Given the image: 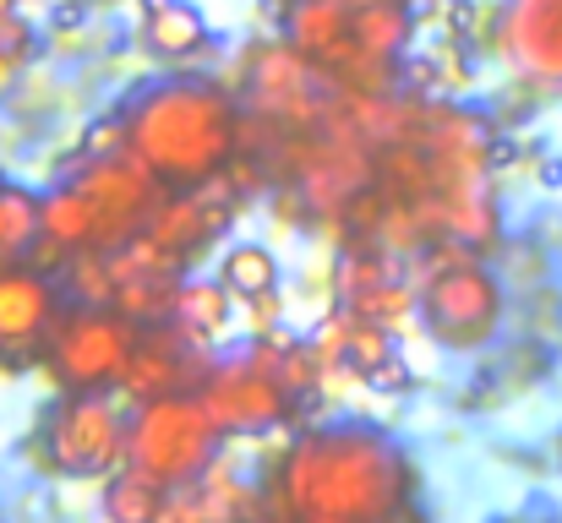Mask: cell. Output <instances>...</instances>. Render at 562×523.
I'll return each mask as SVG.
<instances>
[{
    "label": "cell",
    "mask_w": 562,
    "mask_h": 523,
    "mask_svg": "<svg viewBox=\"0 0 562 523\" xmlns=\"http://www.w3.org/2000/svg\"><path fill=\"white\" fill-rule=\"evenodd\" d=\"M409 497V464L376 425H328L290 447L284 508L306 523H372L398 513Z\"/></svg>",
    "instance_id": "6da1fadb"
},
{
    "label": "cell",
    "mask_w": 562,
    "mask_h": 523,
    "mask_svg": "<svg viewBox=\"0 0 562 523\" xmlns=\"http://www.w3.org/2000/svg\"><path fill=\"white\" fill-rule=\"evenodd\" d=\"M132 154L165 180H207L235 148V104L213 82H154L132 99Z\"/></svg>",
    "instance_id": "7a4b0ae2"
},
{
    "label": "cell",
    "mask_w": 562,
    "mask_h": 523,
    "mask_svg": "<svg viewBox=\"0 0 562 523\" xmlns=\"http://www.w3.org/2000/svg\"><path fill=\"white\" fill-rule=\"evenodd\" d=\"M218 436H224V425L213 420L207 398L176 387V393L143 398V409L126 431V464L143 469L148 480H159L165 491H187L213 469Z\"/></svg>",
    "instance_id": "3957f363"
},
{
    "label": "cell",
    "mask_w": 562,
    "mask_h": 523,
    "mask_svg": "<svg viewBox=\"0 0 562 523\" xmlns=\"http://www.w3.org/2000/svg\"><path fill=\"white\" fill-rule=\"evenodd\" d=\"M420 317H426L437 344L481 349L503 322V289L481 262H448V268H431L426 295H420Z\"/></svg>",
    "instance_id": "277c9868"
},
{
    "label": "cell",
    "mask_w": 562,
    "mask_h": 523,
    "mask_svg": "<svg viewBox=\"0 0 562 523\" xmlns=\"http://www.w3.org/2000/svg\"><path fill=\"white\" fill-rule=\"evenodd\" d=\"M165 174L154 170L143 154H121V159H93L88 170L77 174V185L88 191V202L99 207V246H132L143 235V224L159 218Z\"/></svg>",
    "instance_id": "5b68a950"
},
{
    "label": "cell",
    "mask_w": 562,
    "mask_h": 523,
    "mask_svg": "<svg viewBox=\"0 0 562 523\" xmlns=\"http://www.w3.org/2000/svg\"><path fill=\"white\" fill-rule=\"evenodd\" d=\"M284 349H268V344H251L240 360L218 365L213 382L202 387L213 420L224 431H257V425H273L290 403V387H284Z\"/></svg>",
    "instance_id": "8992f818"
},
{
    "label": "cell",
    "mask_w": 562,
    "mask_h": 523,
    "mask_svg": "<svg viewBox=\"0 0 562 523\" xmlns=\"http://www.w3.org/2000/svg\"><path fill=\"white\" fill-rule=\"evenodd\" d=\"M126 431L115 403L99 398V393H77L60 414H55V431H49V453L66 475H104L126 458Z\"/></svg>",
    "instance_id": "52a82bcc"
},
{
    "label": "cell",
    "mask_w": 562,
    "mask_h": 523,
    "mask_svg": "<svg viewBox=\"0 0 562 523\" xmlns=\"http://www.w3.org/2000/svg\"><path fill=\"white\" fill-rule=\"evenodd\" d=\"M132 328L110 311H77L71 322H60L55 333V365L71 387H104V382H121L126 365H132Z\"/></svg>",
    "instance_id": "ba28073f"
},
{
    "label": "cell",
    "mask_w": 562,
    "mask_h": 523,
    "mask_svg": "<svg viewBox=\"0 0 562 523\" xmlns=\"http://www.w3.org/2000/svg\"><path fill=\"white\" fill-rule=\"evenodd\" d=\"M503 55L530 82L562 88V0H508Z\"/></svg>",
    "instance_id": "9c48e42d"
},
{
    "label": "cell",
    "mask_w": 562,
    "mask_h": 523,
    "mask_svg": "<svg viewBox=\"0 0 562 523\" xmlns=\"http://www.w3.org/2000/svg\"><path fill=\"white\" fill-rule=\"evenodd\" d=\"M55 333V289L38 273L0 268V349H33Z\"/></svg>",
    "instance_id": "30bf717a"
},
{
    "label": "cell",
    "mask_w": 562,
    "mask_h": 523,
    "mask_svg": "<svg viewBox=\"0 0 562 523\" xmlns=\"http://www.w3.org/2000/svg\"><path fill=\"white\" fill-rule=\"evenodd\" d=\"M251 88L279 115H312V55L295 44H268L251 60Z\"/></svg>",
    "instance_id": "8fae6325"
},
{
    "label": "cell",
    "mask_w": 562,
    "mask_h": 523,
    "mask_svg": "<svg viewBox=\"0 0 562 523\" xmlns=\"http://www.w3.org/2000/svg\"><path fill=\"white\" fill-rule=\"evenodd\" d=\"M235 311H229V284L224 278H187L176 295V328L196 349H213L229 333Z\"/></svg>",
    "instance_id": "7c38bea8"
},
{
    "label": "cell",
    "mask_w": 562,
    "mask_h": 523,
    "mask_svg": "<svg viewBox=\"0 0 562 523\" xmlns=\"http://www.w3.org/2000/svg\"><path fill=\"white\" fill-rule=\"evenodd\" d=\"M284 38L323 66L350 38V5L345 0H295L290 5V22H284Z\"/></svg>",
    "instance_id": "4fadbf2b"
},
{
    "label": "cell",
    "mask_w": 562,
    "mask_h": 523,
    "mask_svg": "<svg viewBox=\"0 0 562 523\" xmlns=\"http://www.w3.org/2000/svg\"><path fill=\"white\" fill-rule=\"evenodd\" d=\"M442 229L453 240H464V246H481V240L497 235V202H492V191H486L481 174L442 185Z\"/></svg>",
    "instance_id": "5bb4252c"
},
{
    "label": "cell",
    "mask_w": 562,
    "mask_h": 523,
    "mask_svg": "<svg viewBox=\"0 0 562 523\" xmlns=\"http://www.w3.org/2000/svg\"><path fill=\"white\" fill-rule=\"evenodd\" d=\"M350 33H356L361 49L393 60V55L415 38V16H409L404 0H356V5H350Z\"/></svg>",
    "instance_id": "9a60e30c"
},
{
    "label": "cell",
    "mask_w": 562,
    "mask_h": 523,
    "mask_svg": "<svg viewBox=\"0 0 562 523\" xmlns=\"http://www.w3.org/2000/svg\"><path fill=\"white\" fill-rule=\"evenodd\" d=\"M44 240L49 246H88V240H99V207L88 202V191L77 180L44 196Z\"/></svg>",
    "instance_id": "2e32d148"
},
{
    "label": "cell",
    "mask_w": 562,
    "mask_h": 523,
    "mask_svg": "<svg viewBox=\"0 0 562 523\" xmlns=\"http://www.w3.org/2000/svg\"><path fill=\"white\" fill-rule=\"evenodd\" d=\"M148 44L159 55H196L207 44V16L191 0H148Z\"/></svg>",
    "instance_id": "e0dca14e"
},
{
    "label": "cell",
    "mask_w": 562,
    "mask_h": 523,
    "mask_svg": "<svg viewBox=\"0 0 562 523\" xmlns=\"http://www.w3.org/2000/svg\"><path fill=\"white\" fill-rule=\"evenodd\" d=\"M165 508H170V491L159 480H148L143 469H126L104 486V513L115 523H154L165 519Z\"/></svg>",
    "instance_id": "ac0fdd59"
},
{
    "label": "cell",
    "mask_w": 562,
    "mask_h": 523,
    "mask_svg": "<svg viewBox=\"0 0 562 523\" xmlns=\"http://www.w3.org/2000/svg\"><path fill=\"white\" fill-rule=\"evenodd\" d=\"M218 278L229 284V295L251 300L262 289H279V257L268 246H257V240H240V246H229L218 257Z\"/></svg>",
    "instance_id": "d6986e66"
},
{
    "label": "cell",
    "mask_w": 562,
    "mask_h": 523,
    "mask_svg": "<svg viewBox=\"0 0 562 523\" xmlns=\"http://www.w3.org/2000/svg\"><path fill=\"white\" fill-rule=\"evenodd\" d=\"M44 235V196L22 185H0V262L22 257Z\"/></svg>",
    "instance_id": "ffe728a7"
},
{
    "label": "cell",
    "mask_w": 562,
    "mask_h": 523,
    "mask_svg": "<svg viewBox=\"0 0 562 523\" xmlns=\"http://www.w3.org/2000/svg\"><path fill=\"white\" fill-rule=\"evenodd\" d=\"M121 382H126V393H137V398L176 393V387H181V360H176V349L159 344V339H154V344H137Z\"/></svg>",
    "instance_id": "44dd1931"
},
{
    "label": "cell",
    "mask_w": 562,
    "mask_h": 523,
    "mask_svg": "<svg viewBox=\"0 0 562 523\" xmlns=\"http://www.w3.org/2000/svg\"><path fill=\"white\" fill-rule=\"evenodd\" d=\"M350 311H356V317H367V322H376V328H398V322H409L415 295H409L404 284L382 278V284H372L367 295H356V300H350Z\"/></svg>",
    "instance_id": "7402d4cb"
},
{
    "label": "cell",
    "mask_w": 562,
    "mask_h": 523,
    "mask_svg": "<svg viewBox=\"0 0 562 523\" xmlns=\"http://www.w3.org/2000/svg\"><path fill=\"white\" fill-rule=\"evenodd\" d=\"M82 154L88 159H121V154H132V121H121V115L93 121L82 132Z\"/></svg>",
    "instance_id": "603a6c76"
},
{
    "label": "cell",
    "mask_w": 562,
    "mask_h": 523,
    "mask_svg": "<svg viewBox=\"0 0 562 523\" xmlns=\"http://www.w3.org/2000/svg\"><path fill=\"white\" fill-rule=\"evenodd\" d=\"M71 284H77V295H82L88 306H104V300H115V262H104V257H77V262H71Z\"/></svg>",
    "instance_id": "cb8c5ba5"
},
{
    "label": "cell",
    "mask_w": 562,
    "mask_h": 523,
    "mask_svg": "<svg viewBox=\"0 0 562 523\" xmlns=\"http://www.w3.org/2000/svg\"><path fill=\"white\" fill-rule=\"evenodd\" d=\"M387 278V268L376 262V257H350V262H339V300L350 306L356 295H367L372 284H382Z\"/></svg>",
    "instance_id": "d4e9b609"
},
{
    "label": "cell",
    "mask_w": 562,
    "mask_h": 523,
    "mask_svg": "<svg viewBox=\"0 0 562 523\" xmlns=\"http://www.w3.org/2000/svg\"><path fill=\"white\" fill-rule=\"evenodd\" d=\"M0 49H11V55H27V49H33V27H27L16 11L0 16Z\"/></svg>",
    "instance_id": "484cf974"
},
{
    "label": "cell",
    "mask_w": 562,
    "mask_h": 523,
    "mask_svg": "<svg viewBox=\"0 0 562 523\" xmlns=\"http://www.w3.org/2000/svg\"><path fill=\"white\" fill-rule=\"evenodd\" d=\"M367 382H372L376 393H398V387H409V365H404V360L393 354V360H382V365H376Z\"/></svg>",
    "instance_id": "4316f807"
},
{
    "label": "cell",
    "mask_w": 562,
    "mask_h": 523,
    "mask_svg": "<svg viewBox=\"0 0 562 523\" xmlns=\"http://www.w3.org/2000/svg\"><path fill=\"white\" fill-rule=\"evenodd\" d=\"M541 185H552V191L562 185V159H547V170H541Z\"/></svg>",
    "instance_id": "83f0119b"
},
{
    "label": "cell",
    "mask_w": 562,
    "mask_h": 523,
    "mask_svg": "<svg viewBox=\"0 0 562 523\" xmlns=\"http://www.w3.org/2000/svg\"><path fill=\"white\" fill-rule=\"evenodd\" d=\"M11 5H16V0H0V16H5V11H11Z\"/></svg>",
    "instance_id": "f1b7e54d"
},
{
    "label": "cell",
    "mask_w": 562,
    "mask_h": 523,
    "mask_svg": "<svg viewBox=\"0 0 562 523\" xmlns=\"http://www.w3.org/2000/svg\"><path fill=\"white\" fill-rule=\"evenodd\" d=\"M404 5H409V0H404Z\"/></svg>",
    "instance_id": "f546056e"
}]
</instances>
